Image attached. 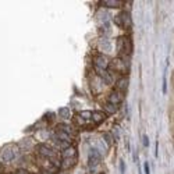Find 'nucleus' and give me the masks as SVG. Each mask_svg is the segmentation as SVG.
<instances>
[{
    "mask_svg": "<svg viewBox=\"0 0 174 174\" xmlns=\"http://www.w3.org/2000/svg\"><path fill=\"white\" fill-rule=\"evenodd\" d=\"M117 49L120 57H130L132 52V43L128 36H120L117 39Z\"/></svg>",
    "mask_w": 174,
    "mask_h": 174,
    "instance_id": "1",
    "label": "nucleus"
},
{
    "mask_svg": "<svg viewBox=\"0 0 174 174\" xmlns=\"http://www.w3.org/2000/svg\"><path fill=\"white\" fill-rule=\"evenodd\" d=\"M17 153H18L17 146H14V145H7V146H4L3 150H2L0 160L3 163H11L13 160L17 157Z\"/></svg>",
    "mask_w": 174,
    "mask_h": 174,
    "instance_id": "2",
    "label": "nucleus"
},
{
    "mask_svg": "<svg viewBox=\"0 0 174 174\" xmlns=\"http://www.w3.org/2000/svg\"><path fill=\"white\" fill-rule=\"evenodd\" d=\"M109 60H107V57L105 56H98L93 59V67H95L96 72L102 77V75H105L106 72H107V67H109Z\"/></svg>",
    "mask_w": 174,
    "mask_h": 174,
    "instance_id": "3",
    "label": "nucleus"
},
{
    "mask_svg": "<svg viewBox=\"0 0 174 174\" xmlns=\"http://www.w3.org/2000/svg\"><path fill=\"white\" fill-rule=\"evenodd\" d=\"M100 162H102V153H99L96 149L92 148L91 152H89V156H88V167L93 171L100 164Z\"/></svg>",
    "mask_w": 174,
    "mask_h": 174,
    "instance_id": "4",
    "label": "nucleus"
},
{
    "mask_svg": "<svg viewBox=\"0 0 174 174\" xmlns=\"http://www.w3.org/2000/svg\"><path fill=\"white\" fill-rule=\"evenodd\" d=\"M116 21L118 22V25L123 28H126V29H130L132 25V20H131V14H130L128 11H123L120 13V15H118L117 18H116Z\"/></svg>",
    "mask_w": 174,
    "mask_h": 174,
    "instance_id": "5",
    "label": "nucleus"
},
{
    "mask_svg": "<svg viewBox=\"0 0 174 174\" xmlns=\"http://www.w3.org/2000/svg\"><path fill=\"white\" fill-rule=\"evenodd\" d=\"M38 150H39V153L42 155V156L49 157L53 163H56V160H54V157H56V152H54L53 148L48 146V145H39V146H38Z\"/></svg>",
    "mask_w": 174,
    "mask_h": 174,
    "instance_id": "6",
    "label": "nucleus"
},
{
    "mask_svg": "<svg viewBox=\"0 0 174 174\" xmlns=\"http://www.w3.org/2000/svg\"><path fill=\"white\" fill-rule=\"evenodd\" d=\"M121 100H123V93L118 92V91H116V92H113L110 96H109V103H111V105L114 106H120Z\"/></svg>",
    "mask_w": 174,
    "mask_h": 174,
    "instance_id": "7",
    "label": "nucleus"
},
{
    "mask_svg": "<svg viewBox=\"0 0 174 174\" xmlns=\"http://www.w3.org/2000/svg\"><path fill=\"white\" fill-rule=\"evenodd\" d=\"M77 163V156H68V157H63L61 159V164H60V167L61 168H70V167H72V166Z\"/></svg>",
    "mask_w": 174,
    "mask_h": 174,
    "instance_id": "8",
    "label": "nucleus"
},
{
    "mask_svg": "<svg viewBox=\"0 0 174 174\" xmlns=\"http://www.w3.org/2000/svg\"><path fill=\"white\" fill-rule=\"evenodd\" d=\"M99 50L103 52V53H110L111 52V42L106 38H102L99 41Z\"/></svg>",
    "mask_w": 174,
    "mask_h": 174,
    "instance_id": "9",
    "label": "nucleus"
},
{
    "mask_svg": "<svg viewBox=\"0 0 174 174\" xmlns=\"http://www.w3.org/2000/svg\"><path fill=\"white\" fill-rule=\"evenodd\" d=\"M121 3L123 2H120V0H102L100 2V4L103 7H107V9H117L121 6Z\"/></svg>",
    "mask_w": 174,
    "mask_h": 174,
    "instance_id": "10",
    "label": "nucleus"
},
{
    "mask_svg": "<svg viewBox=\"0 0 174 174\" xmlns=\"http://www.w3.org/2000/svg\"><path fill=\"white\" fill-rule=\"evenodd\" d=\"M106 118V114L105 113H100V111H92V117L91 120L93 121L95 124H99V123H103Z\"/></svg>",
    "mask_w": 174,
    "mask_h": 174,
    "instance_id": "11",
    "label": "nucleus"
},
{
    "mask_svg": "<svg viewBox=\"0 0 174 174\" xmlns=\"http://www.w3.org/2000/svg\"><path fill=\"white\" fill-rule=\"evenodd\" d=\"M116 87H117L118 92H121V91L126 92V91L128 89V78H126V77H124V78H120L117 81V84H116Z\"/></svg>",
    "mask_w": 174,
    "mask_h": 174,
    "instance_id": "12",
    "label": "nucleus"
},
{
    "mask_svg": "<svg viewBox=\"0 0 174 174\" xmlns=\"http://www.w3.org/2000/svg\"><path fill=\"white\" fill-rule=\"evenodd\" d=\"M57 131H61V132H64V134L70 135V137H72V135H74L71 127L67 126V124H59V128H57Z\"/></svg>",
    "mask_w": 174,
    "mask_h": 174,
    "instance_id": "13",
    "label": "nucleus"
},
{
    "mask_svg": "<svg viewBox=\"0 0 174 174\" xmlns=\"http://www.w3.org/2000/svg\"><path fill=\"white\" fill-rule=\"evenodd\" d=\"M117 110H118L117 106L111 105V103H106V105H105V114L106 113H107V114H114Z\"/></svg>",
    "mask_w": 174,
    "mask_h": 174,
    "instance_id": "14",
    "label": "nucleus"
},
{
    "mask_svg": "<svg viewBox=\"0 0 174 174\" xmlns=\"http://www.w3.org/2000/svg\"><path fill=\"white\" fill-rule=\"evenodd\" d=\"M98 20H99L100 22H105V24H107V22L110 21V15H109L106 11H102V13H99V15H98Z\"/></svg>",
    "mask_w": 174,
    "mask_h": 174,
    "instance_id": "15",
    "label": "nucleus"
},
{
    "mask_svg": "<svg viewBox=\"0 0 174 174\" xmlns=\"http://www.w3.org/2000/svg\"><path fill=\"white\" fill-rule=\"evenodd\" d=\"M59 114H60L61 117H64V118H70L71 111H70L68 107H61V109H59Z\"/></svg>",
    "mask_w": 174,
    "mask_h": 174,
    "instance_id": "16",
    "label": "nucleus"
},
{
    "mask_svg": "<svg viewBox=\"0 0 174 174\" xmlns=\"http://www.w3.org/2000/svg\"><path fill=\"white\" fill-rule=\"evenodd\" d=\"M103 141H106V145H107V146H110V145H113V138H111V135L109 134V132H106V134H103Z\"/></svg>",
    "mask_w": 174,
    "mask_h": 174,
    "instance_id": "17",
    "label": "nucleus"
},
{
    "mask_svg": "<svg viewBox=\"0 0 174 174\" xmlns=\"http://www.w3.org/2000/svg\"><path fill=\"white\" fill-rule=\"evenodd\" d=\"M167 92V81H166V72H163V78H162V93Z\"/></svg>",
    "mask_w": 174,
    "mask_h": 174,
    "instance_id": "18",
    "label": "nucleus"
},
{
    "mask_svg": "<svg viewBox=\"0 0 174 174\" xmlns=\"http://www.w3.org/2000/svg\"><path fill=\"white\" fill-rule=\"evenodd\" d=\"M79 117L85 118V120H89V118L92 117V111H81V113H79Z\"/></svg>",
    "mask_w": 174,
    "mask_h": 174,
    "instance_id": "19",
    "label": "nucleus"
},
{
    "mask_svg": "<svg viewBox=\"0 0 174 174\" xmlns=\"http://www.w3.org/2000/svg\"><path fill=\"white\" fill-rule=\"evenodd\" d=\"M142 142H144V146L148 148L149 146V138H148V135L144 134V138H142Z\"/></svg>",
    "mask_w": 174,
    "mask_h": 174,
    "instance_id": "20",
    "label": "nucleus"
},
{
    "mask_svg": "<svg viewBox=\"0 0 174 174\" xmlns=\"http://www.w3.org/2000/svg\"><path fill=\"white\" fill-rule=\"evenodd\" d=\"M144 168H145V174H150V168H149V163L145 162L144 163Z\"/></svg>",
    "mask_w": 174,
    "mask_h": 174,
    "instance_id": "21",
    "label": "nucleus"
},
{
    "mask_svg": "<svg viewBox=\"0 0 174 174\" xmlns=\"http://www.w3.org/2000/svg\"><path fill=\"white\" fill-rule=\"evenodd\" d=\"M120 168H121V174H124V173H126V163H124L123 162V160H121V162H120Z\"/></svg>",
    "mask_w": 174,
    "mask_h": 174,
    "instance_id": "22",
    "label": "nucleus"
},
{
    "mask_svg": "<svg viewBox=\"0 0 174 174\" xmlns=\"http://www.w3.org/2000/svg\"><path fill=\"white\" fill-rule=\"evenodd\" d=\"M15 174H29L27 170H24V168H18L17 171H15Z\"/></svg>",
    "mask_w": 174,
    "mask_h": 174,
    "instance_id": "23",
    "label": "nucleus"
},
{
    "mask_svg": "<svg viewBox=\"0 0 174 174\" xmlns=\"http://www.w3.org/2000/svg\"><path fill=\"white\" fill-rule=\"evenodd\" d=\"M157 145H159V144H157V141H156V148H155V157H157V153H159V152H157Z\"/></svg>",
    "mask_w": 174,
    "mask_h": 174,
    "instance_id": "24",
    "label": "nucleus"
},
{
    "mask_svg": "<svg viewBox=\"0 0 174 174\" xmlns=\"http://www.w3.org/2000/svg\"><path fill=\"white\" fill-rule=\"evenodd\" d=\"M13 174H15V173H13Z\"/></svg>",
    "mask_w": 174,
    "mask_h": 174,
    "instance_id": "25",
    "label": "nucleus"
}]
</instances>
